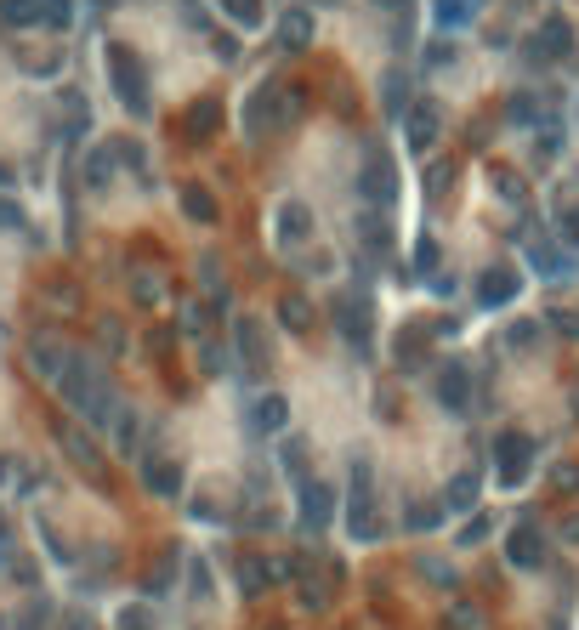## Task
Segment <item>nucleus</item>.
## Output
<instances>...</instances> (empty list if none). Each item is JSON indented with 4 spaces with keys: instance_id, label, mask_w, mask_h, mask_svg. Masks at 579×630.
<instances>
[{
    "instance_id": "c9c22d12",
    "label": "nucleus",
    "mask_w": 579,
    "mask_h": 630,
    "mask_svg": "<svg viewBox=\"0 0 579 630\" xmlns=\"http://www.w3.org/2000/svg\"><path fill=\"white\" fill-rule=\"evenodd\" d=\"M534 341H540V324H534V318H523V324H511V330H506V347L511 352H528Z\"/></svg>"
},
{
    "instance_id": "9d476101",
    "label": "nucleus",
    "mask_w": 579,
    "mask_h": 630,
    "mask_svg": "<svg viewBox=\"0 0 579 630\" xmlns=\"http://www.w3.org/2000/svg\"><path fill=\"white\" fill-rule=\"evenodd\" d=\"M517 290H523V273H517L511 262H494V267L477 273V307H489V313L494 307H511Z\"/></svg>"
},
{
    "instance_id": "7c9ffc66",
    "label": "nucleus",
    "mask_w": 579,
    "mask_h": 630,
    "mask_svg": "<svg viewBox=\"0 0 579 630\" xmlns=\"http://www.w3.org/2000/svg\"><path fill=\"white\" fill-rule=\"evenodd\" d=\"M239 29H262V0H216Z\"/></svg>"
},
{
    "instance_id": "393cba45",
    "label": "nucleus",
    "mask_w": 579,
    "mask_h": 630,
    "mask_svg": "<svg viewBox=\"0 0 579 630\" xmlns=\"http://www.w3.org/2000/svg\"><path fill=\"white\" fill-rule=\"evenodd\" d=\"M443 511H449L443 506V494L438 500H409L404 506V528L409 534H432V528H443Z\"/></svg>"
},
{
    "instance_id": "0eeeda50",
    "label": "nucleus",
    "mask_w": 579,
    "mask_h": 630,
    "mask_svg": "<svg viewBox=\"0 0 579 630\" xmlns=\"http://www.w3.org/2000/svg\"><path fill=\"white\" fill-rule=\"evenodd\" d=\"M233 347H239V364H245L250 381H262L267 369H273V347H267V324L256 313H245L233 324Z\"/></svg>"
},
{
    "instance_id": "4c0bfd02",
    "label": "nucleus",
    "mask_w": 579,
    "mask_h": 630,
    "mask_svg": "<svg viewBox=\"0 0 579 630\" xmlns=\"http://www.w3.org/2000/svg\"><path fill=\"white\" fill-rule=\"evenodd\" d=\"M108 159H114V142H108V148H97V154H91V188H103V182H108Z\"/></svg>"
},
{
    "instance_id": "7ed1b4c3",
    "label": "nucleus",
    "mask_w": 579,
    "mask_h": 630,
    "mask_svg": "<svg viewBox=\"0 0 579 630\" xmlns=\"http://www.w3.org/2000/svg\"><path fill=\"white\" fill-rule=\"evenodd\" d=\"M284 562H290V585H296L301 608L307 613L330 608L335 591H341V568H335L330 557H307V551H296V557H284Z\"/></svg>"
},
{
    "instance_id": "4be33fe9",
    "label": "nucleus",
    "mask_w": 579,
    "mask_h": 630,
    "mask_svg": "<svg viewBox=\"0 0 579 630\" xmlns=\"http://www.w3.org/2000/svg\"><path fill=\"white\" fill-rule=\"evenodd\" d=\"M279 46L284 52H307V46H313V12H307V6H290L279 18Z\"/></svg>"
},
{
    "instance_id": "2f4dec72",
    "label": "nucleus",
    "mask_w": 579,
    "mask_h": 630,
    "mask_svg": "<svg viewBox=\"0 0 579 630\" xmlns=\"http://www.w3.org/2000/svg\"><path fill=\"white\" fill-rule=\"evenodd\" d=\"M409 86H404V74H386V114H392V120H404L409 114Z\"/></svg>"
},
{
    "instance_id": "ea45409f",
    "label": "nucleus",
    "mask_w": 579,
    "mask_h": 630,
    "mask_svg": "<svg viewBox=\"0 0 579 630\" xmlns=\"http://www.w3.org/2000/svg\"><path fill=\"white\" fill-rule=\"evenodd\" d=\"M188 574H193V596H199V602H211V574H205V562L193 557V562H188Z\"/></svg>"
},
{
    "instance_id": "e433bc0d",
    "label": "nucleus",
    "mask_w": 579,
    "mask_h": 630,
    "mask_svg": "<svg viewBox=\"0 0 579 630\" xmlns=\"http://www.w3.org/2000/svg\"><path fill=\"white\" fill-rule=\"evenodd\" d=\"M114 630H154V613H148V608H137V602H131V608H120V619H114Z\"/></svg>"
},
{
    "instance_id": "5701e85b",
    "label": "nucleus",
    "mask_w": 579,
    "mask_h": 630,
    "mask_svg": "<svg viewBox=\"0 0 579 630\" xmlns=\"http://www.w3.org/2000/svg\"><path fill=\"white\" fill-rule=\"evenodd\" d=\"M182 210H188L199 228L222 222V205H216V193H211V188H199V182H182Z\"/></svg>"
},
{
    "instance_id": "39448f33",
    "label": "nucleus",
    "mask_w": 579,
    "mask_h": 630,
    "mask_svg": "<svg viewBox=\"0 0 579 630\" xmlns=\"http://www.w3.org/2000/svg\"><path fill=\"white\" fill-rule=\"evenodd\" d=\"M108 74H114V91H120V103L131 114H148V80H142V57L131 46H108Z\"/></svg>"
},
{
    "instance_id": "bb28decb",
    "label": "nucleus",
    "mask_w": 579,
    "mask_h": 630,
    "mask_svg": "<svg viewBox=\"0 0 579 630\" xmlns=\"http://www.w3.org/2000/svg\"><path fill=\"white\" fill-rule=\"evenodd\" d=\"M477 18V0H432V23H438L443 35L449 29H466Z\"/></svg>"
},
{
    "instance_id": "ddd939ff",
    "label": "nucleus",
    "mask_w": 579,
    "mask_h": 630,
    "mask_svg": "<svg viewBox=\"0 0 579 630\" xmlns=\"http://www.w3.org/2000/svg\"><path fill=\"white\" fill-rule=\"evenodd\" d=\"M142 483L159 500H182V489H188V477H182V466L171 455H142Z\"/></svg>"
},
{
    "instance_id": "f704fd0d",
    "label": "nucleus",
    "mask_w": 579,
    "mask_h": 630,
    "mask_svg": "<svg viewBox=\"0 0 579 630\" xmlns=\"http://www.w3.org/2000/svg\"><path fill=\"white\" fill-rule=\"evenodd\" d=\"M489 534H494V517L483 511V517H472V523L460 528V551H472V545H483Z\"/></svg>"
},
{
    "instance_id": "423d86ee",
    "label": "nucleus",
    "mask_w": 579,
    "mask_h": 630,
    "mask_svg": "<svg viewBox=\"0 0 579 630\" xmlns=\"http://www.w3.org/2000/svg\"><path fill=\"white\" fill-rule=\"evenodd\" d=\"M335 511H341V500H335L330 483H324V477H301L296 483V523L307 528V534H324V528L335 523Z\"/></svg>"
},
{
    "instance_id": "6e6552de",
    "label": "nucleus",
    "mask_w": 579,
    "mask_h": 630,
    "mask_svg": "<svg viewBox=\"0 0 579 630\" xmlns=\"http://www.w3.org/2000/svg\"><path fill=\"white\" fill-rule=\"evenodd\" d=\"M358 193L369 199V210H392V205H398V165H392L386 148H375L369 165L358 171Z\"/></svg>"
},
{
    "instance_id": "dca6fc26",
    "label": "nucleus",
    "mask_w": 579,
    "mask_h": 630,
    "mask_svg": "<svg viewBox=\"0 0 579 630\" xmlns=\"http://www.w3.org/2000/svg\"><path fill=\"white\" fill-rule=\"evenodd\" d=\"M335 324H341V341H347L352 352H369V301L341 296L335 301Z\"/></svg>"
},
{
    "instance_id": "f3484780",
    "label": "nucleus",
    "mask_w": 579,
    "mask_h": 630,
    "mask_svg": "<svg viewBox=\"0 0 579 630\" xmlns=\"http://www.w3.org/2000/svg\"><path fill=\"white\" fill-rule=\"evenodd\" d=\"M57 443H63V455H69L74 466H80V472L103 477V449H97V443H91L86 432H80V426H69V420H63V426H57Z\"/></svg>"
},
{
    "instance_id": "58836bf2",
    "label": "nucleus",
    "mask_w": 579,
    "mask_h": 630,
    "mask_svg": "<svg viewBox=\"0 0 579 630\" xmlns=\"http://www.w3.org/2000/svg\"><path fill=\"white\" fill-rule=\"evenodd\" d=\"M415 273H438V245H432V239L415 245Z\"/></svg>"
},
{
    "instance_id": "aec40b11",
    "label": "nucleus",
    "mask_w": 579,
    "mask_h": 630,
    "mask_svg": "<svg viewBox=\"0 0 579 630\" xmlns=\"http://www.w3.org/2000/svg\"><path fill=\"white\" fill-rule=\"evenodd\" d=\"M284 420H290V403H284L279 392H262V398L250 403V432L273 438V432H284Z\"/></svg>"
},
{
    "instance_id": "c03bdc74",
    "label": "nucleus",
    "mask_w": 579,
    "mask_h": 630,
    "mask_svg": "<svg viewBox=\"0 0 579 630\" xmlns=\"http://www.w3.org/2000/svg\"><path fill=\"white\" fill-rule=\"evenodd\" d=\"M137 296L148 301V307H154V301H159V279H148V273H137Z\"/></svg>"
},
{
    "instance_id": "49530a36",
    "label": "nucleus",
    "mask_w": 579,
    "mask_h": 630,
    "mask_svg": "<svg viewBox=\"0 0 579 630\" xmlns=\"http://www.w3.org/2000/svg\"><path fill=\"white\" fill-rule=\"evenodd\" d=\"M568 409H574V420H579V386H574V392H568Z\"/></svg>"
},
{
    "instance_id": "f8f14e48",
    "label": "nucleus",
    "mask_w": 579,
    "mask_h": 630,
    "mask_svg": "<svg viewBox=\"0 0 579 630\" xmlns=\"http://www.w3.org/2000/svg\"><path fill=\"white\" fill-rule=\"evenodd\" d=\"M273 239H279V250H301L313 239V210L301 205V199H284L273 210Z\"/></svg>"
},
{
    "instance_id": "9b49d317",
    "label": "nucleus",
    "mask_w": 579,
    "mask_h": 630,
    "mask_svg": "<svg viewBox=\"0 0 579 630\" xmlns=\"http://www.w3.org/2000/svg\"><path fill=\"white\" fill-rule=\"evenodd\" d=\"M432 398L449 409V415H472V369L466 364H443L432 375Z\"/></svg>"
},
{
    "instance_id": "8fccbe9b",
    "label": "nucleus",
    "mask_w": 579,
    "mask_h": 630,
    "mask_svg": "<svg viewBox=\"0 0 579 630\" xmlns=\"http://www.w3.org/2000/svg\"><path fill=\"white\" fill-rule=\"evenodd\" d=\"M0 182H6V171H0Z\"/></svg>"
},
{
    "instance_id": "473e14b6",
    "label": "nucleus",
    "mask_w": 579,
    "mask_h": 630,
    "mask_svg": "<svg viewBox=\"0 0 579 630\" xmlns=\"http://www.w3.org/2000/svg\"><path fill=\"white\" fill-rule=\"evenodd\" d=\"M506 114H511V125H534L540 120V97H534V91H517L506 103Z\"/></svg>"
},
{
    "instance_id": "b1692460",
    "label": "nucleus",
    "mask_w": 579,
    "mask_h": 630,
    "mask_svg": "<svg viewBox=\"0 0 579 630\" xmlns=\"http://www.w3.org/2000/svg\"><path fill=\"white\" fill-rule=\"evenodd\" d=\"M216 131H222V103H216V97H199V103L188 108V137L193 142H211Z\"/></svg>"
},
{
    "instance_id": "72a5a7b5",
    "label": "nucleus",
    "mask_w": 579,
    "mask_h": 630,
    "mask_svg": "<svg viewBox=\"0 0 579 630\" xmlns=\"http://www.w3.org/2000/svg\"><path fill=\"white\" fill-rule=\"evenodd\" d=\"M358 239H364L375 256H386V222H381V210H375V216H358Z\"/></svg>"
},
{
    "instance_id": "a19ab883",
    "label": "nucleus",
    "mask_w": 579,
    "mask_h": 630,
    "mask_svg": "<svg viewBox=\"0 0 579 630\" xmlns=\"http://www.w3.org/2000/svg\"><path fill=\"white\" fill-rule=\"evenodd\" d=\"M421 574L432 579V585H455V568H443V562H432V557H421Z\"/></svg>"
},
{
    "instance_id": "a878e982",
    "label": "nucleus",
    "mask_w": 579,
    "mask_h": 630,
    "mask_svg": "<svg viewBox=\"0 0 579 630\" xmlns=\"http://www.w3.org/2000/svg\"><path fill=\"white\" fill-rule=\"evenodd\" d=\"M279 324L290 335H313V301L296 296V290H290V296H279Z\"/></svg>"
},
{
    "instance_id": "412c9836",
    "label": "nucleus",
    "mask_w": 579,
    "mask_h": 630,
    "mask_svg": "<svg viewBox=\"0 0 579 630\" xmlns=\"http://www.w3.org/2000/svg\"><path fill=\"white\" fill-rule=\"evenodd\" d=\"M477 500H483V477H477V472H455V477H449V489H443V506H449V517H460V511H477Z\"/></svg>"
},
{
    "instance_id": "de8ad7c7",
    "label": "nucleus",
    "mask_w": 579,
    "mask_h": 630,
    "mask_svg": "<svg viewBox=\"0 0 579 630\" xmlns=\"http://www.w3.org/2000/svg\"><path fill=\"white\" fill-rule=\"evenodd\" d=\"M375 6H404V0H375Z\"/></svg>"
},
{
    "instance_id": "f03ea898",
    "label": "nucleus",
    "mask_w": 579,
    "mask_h": 630,
    "mask_svg": "<svg viewBox=\"0 0 579 630\" xmlns=\"http://www.w3.org/2000/svg\"><path fill=\"white\" fill-rule=\"evenodd\" d=\"M347 534L358 545H375L386 534V517H381V500H375V466L369 460H358L352 466V489H347Z\"/></svg>"
},
{
    "instance_id": "2eb2a0df",
    "label": "nucleus",
    "mask_w": 579,
    "mask_h": 630,
    "mask_svg": "<svg viewBox=\"0 0 579 630\" xmlns=\"http://www.w3.org/2000/svg\"><path fill=\"white\" fill-rule=\"evenodd\" d=\"M528 267H534L540 279H568V273H574V256H568L551 233H540V239H528Z\"/></svg>"
},
{
    "instance_id": "37998d69",
    "label": "nucleus",
    "mask_w": 579,
    "mask_h": 630,
    "mask_svg": "<svg viewBox=\"0 0 579 630\" xmlns=\"http://www.w3.org/2000/svg\"><path fill=\"white\" fill-rule=\"evenodd\" d=\"M562 239H568V245H579V205L562 210Z\"/></svg>"
},
{
    "instance_id": "3c124183",
    "label": "nucleus",
    "mask_w": 579,
    "mask_h": 630,
    "mask_svg": "<svg viewBox=\"0 0 579 630\" xmlns=\"http://www.w3.org/2000/svg\"><path fill=\"white\" fill-rule=\"evenodd\" d=\"M477 6H483V0H477Z\"/></svg>"
},
{
    "instance_id": "c85d7f7f",
    "label": "nucleus",
    "mask_w": 579,
    "mask_h": 630,
    "mask_svg": "<svg viewBox=\"0 0 579 630\" xmlns=\"http://www.w3.org/2000/svg\"><path fill=\"white\" fill-rule=\"evenodd\" d=\"M489 188L500 193L506 205H517V210L528 205V182H523V176H517V171H506V165H489Z\"/></svg>"
},
{
    "instance_id": "20e7f679",
    "label": "nucleus",
    "mask_w": 579,
    "mask_h": 630,
    "mask_svg": "<svg viewBox=\"0 0 579 630\" xmlns=\"http://www.w3.org/2000/svg\"><path fill=\"white\" fill-rule=\"evenodd\" d=\"M534 460H540V443L528 438V432H517V426H506V432L494 438V477H500L506 489H517V483H528V472H534Z\"/></svg>"
},
{
    "instance_id": "a18cd8bd",
    "label": "nucleus",
    "mask_w": 579,
    "mask_h": 630,
    "mask_svg": "<svg viewBox=\"0 0 579 630\" xmlns=\"http://www.w3.org/2000/svg\"><path fill=\"white\" fill-rule=\"evenodd\" d=\"M426 57H432V69H443V63H455V46H432Z\"/></svg>"
},
{
    "instance_id": "1a4fd4ad",
    "label": "nucleus",
    "mask_w": 579,
    "mask_h": 630,
    "mask_svg": "<svg viewBox=\"0 0 579 630\" xmlns=\"http://www.w3.org/2000/svg\"><path fill=\"white\" fill-rule=\"evenodd\" d=\"M545 551H551V540L540 534V523H517L506 534V562L517 568V574H534V568H545Z\"/></svg>"
},
{
    "instance_id": "6ab92c4d",
    "label": "nucleus",
    "mask_w": 579,
    "mask_h": 630,
    "mask_svg": "<svg viewBox=\"0 0 579 630\" xmlns=\"http://www.w3.org/2000/svg\"><path fill=\"white\" fill-rule=\"evenodd\" d=\"M267 125H284V86H262L250 97V137H262Z\"/></svg>"
},
{
    "instance_id": "4468645a",
    "label": "nucleus",
    "mask_w": 579,
    "mask_h": 630,
    "mask_svg": "<svg viewBox=\"0 0 579 630\" xmlns=\"http://www.w3.org/2000/svg\"><path fill=\"white\" fill-rule=\"evenodd\" d=\"M404 137H409V148H415V154H426V148H432V142H438V131H443V108L432 103V97H421V103L409 108L404 114Z\"/></svg>"
},
{
    "instance_id": "c756f323",
    "label": "nucleus",
    "mask_w": 579,
    "mask_h": 630,
    "mask_svg": "<svg viewBox=\"0 0 579 630\" xmlns=\"http://www.w3.org/2000/svg\"><path fill=\"white\" fill-rule=\"evenodd\" d=\"M29 358H35V369L46 375V381H57V375H63V364H69V352L57 347V341H35V352H29Z\"/></svg>"
},
{
    "instance_id": "cd10ccee",
    "label": "nucleus",
    "mask_w": 579,
    "mask_h": 630,
    "mask_svg": "<svg viewBox=\"0 0 579 630\" xmlns=\"http://www.w3.org/2000/svg\"><path fill=\"white\" fill-rule=\"evenodd\" d=\"M0 23L35 29V23H46V0H0Z\"/></svg>"
},
{
    "instance_id": "f257e3e1",
    "label": "nucleus",
    "mask_w": 579,
    "mask_h": 630,
    "mask_svg": "<svg viewBox=\"0 0 579 630\" xmlns=\"http://www.w3.org/2000/svg\"><path fill=\"white\" fill-rule=\"evenodd\" d=\"M57 386H63V398H69V409H80V415H86L91 426H114V415H120V403H114V392H108V375H103L97 364H91V358L69 352V364H63Z\"/></svg>"
},
{
    "instance_id": "a211bd4d",
    "label": "nucleus",
    "mask_w": 579,
    "mask_h": 630,
    "mask_svg": "<svg viewBox=\"0 0 579 630\" xmlns=\"http://www.w3.org/2000/svg\"><path fill=\"white\" fill-rule=\"evenodd\" d=\"M568 52H574V29H568V18L551 12V18L540 23V35H534V57H540V63H557V57H568Z\"/></svg>"
},
{
    "instance_id": "79ce46f5",
    "label": "nucleus",
    "mask_w": 579,
    "mask_h": 630,
    "mask_svg": "<svg viewBox=\"0 0 579 630\" xmlns=\"http://www.w3.org/2000/svg\"><path fill=\"white\" fill-rule=\"evenodd\" d=\"M46 23H52V29H69V0H46Z\"/></svg>"
},
{
    "instance_id": "09e8293b",
    "label": "nucleus",
    "mask_w": 579,
    "mask_h": 630,
    "mask_svg": "<svg viewBox=\"0 0 579 630\" xmlns=\"http://www.w3.org/2000/svg\"><path fill=\"white\" fill-rule=\"evenodd\" d=\"M313 6H341V0H313Z\"/></svg>"
}]
</instances>
